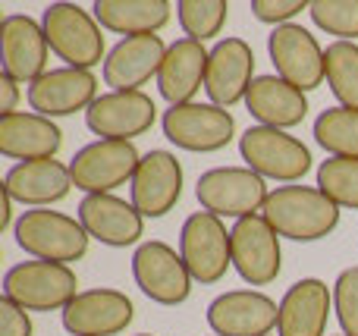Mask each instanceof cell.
Wrapping results in <instances>:
<instances>
[{
	"mask_svg": "<svg viewBox=\"0 0 358 336\" xmlns=\"http://www.w3.org/2000/svg\"><path fill=\"white\" fill-rule=\"evenodd\" d=\"M261 217L277 230L280 239L317 242L340 226V207L317 186H277L267 195Z\"/></svg>",
	"mask_w": 358,
	"mask_h": 336,
	"instance_id": "6da1fadb",
	"label": "cell"
},
{
	"mask_svg": "<svg viewBox=\"0 0 358 336\" xmlns=\"http://www.w3.org/2000/svg\"><path fill=\"white\" fill-rule=\"evenodd\" d=\"M16 245L31 255L35 261H54V264H73L85 258L92 236L79 217H69L63 211H50V207H35V211H22L13 226Z\"/></svg>",
	"mask_w": 358,
	"mask_h": 336,
	"instance_id": "7a4b0ae2",
	"label": "cell"
},
{
	"mask_svg": "<svg viewBox=\"0 0 358 336\" xmlns=\"http://www.w3.org/2000/svg\"><path fill=\"white\" fill-rule=\"evenodd\" d=\"M41 25L48 35L50 54L73 69H94L104 54V29L98 25L94 13L79 3H50L41 13Z\"/></svg>",
	"mask_w": 358,
	"mask_h": 336,
	"instance_id": "3957f363",
	"label": "cell"
},
{
	"mask_svg": "<svg viewBox=\"0 0 358 336\" xmlns=\"http://www.w3.org/2000/svg\"><path fill=\"white\" fill-rule=\"evenodd\" d=\"M239 154L248 170L261 180L286 182L296 186L311 170V151L302 138L289 136L286 129H271V126H248L239 136Z\"/></svg>",
	"mask_w": 358,
	"mask_h": 336,
	"instance_id": "277c9868",
	"label": "cell"
},
{
	"mask_svg": "<svg viewBox=\"0 0 358 336\" xmlns=\"http://www.w3.org/2000/svg\"><path fill=\"white\" fill-rule=\"evenodd\" d=\"M79 277L69 264L22 261L13 264L3 277V295L25 312H63L79 295Z\"/></svg>",
	"mask_w": 358,
	"mask_h": 336,
	"instance_id": "5b68a950",
	"label": "cell"
},
{
	"mask_svg": "<svg viewBox=\"0 0 358 336\" xmlns=\"http://www.w3.org/2000/svg\"><path fill=\"white\" fill-rule=\"evenodd\" d=\"M179 255L195 283L201 286L220 283L233 268V242L227 224L210 211L189 214L179 230Z\"/></svg>",
	"mask_w": 358,
	"mask_h": 336,
	"instance_id": "8992f818",
	"label": "cell"
},
{
	"mask_svg": "<svg viewBox=\"0 0 358 336\" xmlns=\"http://www.w3.org/2000/svg\"><path fill=\"white\" fill-rule=\"evenodd\" d=\"M267 180H261L248 167H214L204 170L195 182V198L201 211H210L217 217H252L261 214L267 201Z\"/></svg>",
	"mask_w": 358,
	"mask_h": 336,
	"instance_id": "52a82bcc",
	"label": "cell"
},
{
	"mask_svg": "<svg viewBox=\"0 0 358 336\" xmlns=\"http://www.w3.org/2000/svg\"><path fill=\"white\" fill-rule=\"evenodd\" d=\"M142 154L132 142H113V138H98L76 151L69 161L73 186L85 195H113V189L132 182Z\"/></svg>",
	"mask_w": 358,
	"mask_h": 336,
	"instance_id": "ba28073f",
	"label": "cell"
},
{
	"mask_svg": "<svg viewBox=\"0 0 358 336\" xmlns=\"http://www.w3.org/2000/svg\"><path fill=\"white\" fill-rule=\"evenodd\" d=\"M132 277L136 286L157 305H182L192 295V274L182 255L161 239H148L132 251Z\"/></svg>",
	"mask_w": 358,
	"mask_h": 336,
	"instance_id": "9c48e42d",
	"label": "cell"
},
{
	"mask_svg": "<svg viewBox=\"0 0 358 336\" xmlns=\"http://www.w3.org/2000/svg\"><path fill=\"white\" fill-rule=\"evenodd\" d=\"M167 142H173L182 151L195 154H214L223 151L236 138V119L229 110L217 104H201L192 101L182 107H170L161 119Z\"/></svg>",
	"mask_w": 358,
	"mask_h": 336,
	"instance_id": "30bf717a",
	"label": "cell"
},
{
	"mask_svg": "<svg viewBox=\"0 0 358 336\" xmlns=\"http://www.w3.org/2000/svg\"><path fill=\"white\" fill-rule=\"evenodd\" d=\"M229 242H233V268L248 286H267L280 277L283 270L280 236L261 214L236 220Z\"/></svg>",
	"mask_w": 358,
	"mask_h": 336,
	"instance_id": "8fae6325",
	"label": "cell"
},
{
	"mask_svg": "<svg viewBox=\"0 0 358 336\" xmlns=\"http://www.w3.org/2000/svg\"><path fill=\"white\" fill-rule=\"evenodd\" d=\"M267 54H271V63L280 79L296 85L299 92H315V88L327 79L324 48L317 44V38L299 22L273 29L271 35H267Z\"/></svg>",
	"mask_w": 358,
	"mask_h": 336,
	"instance_id": "7c38bea8",
	"label": "cell"
},
{
	"mask_svg": "<svg viewBox=\"0 0 358 336\" xmlns=\"http://www.w3.org/2000/svg\"><path fill=\"white\" fill-rule=\"evenodd\" d=\"M280 321V302L261 289H229L208 305L214 336H271Z\"/></svg>",
	"mask_w": 358,
	"mask_h": 336,
	"instance_id": "4fadbf2b",
	"label": "cell"
},
{
	"mask_svg": "<svg viewBox=\"0 0 358 336\" xmlns=\"http://www.w3.org/2000/svg\"><path fill=\"white\" fill-rule=\"evenodd\" d=\"M157 123V104L145 92H107L85 110V126L98 138L132 142Z\"/></svg>",
	"mask_w": 358,
	"mask_h": 336,
	"instance_id": "5bb4252c",
	"label": "cell"
},
{
	"mask_svg": "<svg viewBox=\"0 0 358 336\" xmlns=\"http://www.w3.org/2000/svg\"><path fill=\"white\" fill-rule=\"evenodd\" d=\"M136 318V305L126 293L110 286L82 289L63 308V327L73 336H117Z\"/></svg>",
	"mask_w": 358,
	"mask_h": 336,
	"instance_id": "9a60e30c",
	"label": "cell"
},
{
	"mask_svg": "<svg viewBox=\"0 0 358 336\" xmlns=\"http://www.w3.org/2000/svg\"><path fill=\"white\" fill-rule=\"evenodd\" d=\"M0 57L3 73L16 82H38L48 73L50 44L44 35V25L25 13H6L0 22Z\"/></svg>",
	"mask_w": 358,
	"mask_h": 336,
	"instance_id": "2e32d148",
	"label": "cell"
},
{
	"mask_svg": "<svg viewBox=\"0 0 358 336\" xmlns=\"http://www.w3.org/2000/svg\"><path fill=\"white\" fill-rule=\"evenodd\" d=\"M98 98V75L92 69H48L41 79L29 85V107L48 119L88 110Z\"/></svg>",
	"mask_w": 358,
	"mask_h": 336,
	"instance_id": "e0dca14e",
	"label": "cell"
},
{
	"mask_svg": "<svg viewBox=\"0 0 358 336\" xmlns=\"http://www.w3.org/2000/svg\"><path fill=\"white\" fill-rule=\"evenodd\" d=\"M255 75V50L245 38H223L210 48L208 60V79H204V92H208L210 104L236 107L239 101H245Z\"/></svg>",
	"mask_w": 358,
	"mask_h": 336,
	"instance_id": "ac0fdd59",
	"label": "cell"
},
{
	"mask_svg": "<svg viewBox=\"0 0 358 336\" xmlns=\"http://www.w3.org/2000/svg\"><path fill=\"white\" fill-rule=\"evenodd\" d=\"M132 205L142 217H164L179 205L182 198V163L176 161L173 151L155 148L142 154L136 176H132Z\"/></svg>",
	"mask_w": 358,
	"mask_h": 336,
	"instance_id": "d6986e66",
	"label": "cell"
},
{
	"mask_svg": "<svg viewBox=\"0 0 358 336\" xmlns=\"http://www.w3.org/2000/svg\"><path fill=\"white\" fill-rule=\"evenodd\" d=\"M76 217L85 226L88 236L98 239L107 249H126L145 236V217L132 201L120 198V195H85L79 201Z\"/></svg>",
	"mask_w": 358,
	"mask_h": 336,
	"instance_id": "ffe728a7",
	"label": "cell"
},
{
	"mask_svg": "<svg viewBox=\"0 0 358 336\" xmlns=\"http://www.w3.org/2000/svg\"><path fill=\"white\" fill-rule=\"evenodd\" d=\"M167 48L170 44H164L161 35H132L117 41L104 60V85H110V92H142V85L157 79Z\"/></svg>",
	"mask_w": 358,
	"mask_h": 336,
	"instance_id": "44dd1931",
	"label": "cell"
},
{
	"mask_svg": "<svg viewBox=\"0 0 358 336\" xmlns=\"http://www.w3.org/2000/svg\"><path fill=\"white\" fill-rule=\"evenodd\" d=\"M334 312V289L317 277L296 280L280 299L277 336H327V321Z\"/></svg>",
	"mask_w": 358,
	"mask_h": 336,
	"instance_id": "7402d4cb",
	"label": "cell"
},
{
	"mask_svg": "<svg viewBox=\"0 0 358 336\" xmlns=\"http://www.w3.org/2000/svg\"><path fill=\"white\" fill-rule=\"evenodd\" d=\"M3 189L16 205L35 211V207H50L66 198L73 189V173H69V163L57 161V157L13 163L3 176Z\"/></svg>",
	"mask_w": 358,
	"mask_h": 336,
	"instance_id": "603a6c76",
	"label": "cell"
},
{
	"mask_svg": "<svg viewBox=\"0 0 358 336\" xmlns=\"http://www.w3.org/2000/svg\"><path fill=\"white\" fill-rule=\"evenodd\" d=\"M208 60H210V50L201 41L176 38L167 48V57H164L161 73H157L161 98L170 107L192 104L195 94L204 88V79H208Z\"/></svg>",
	"mask_w": 358,
	"mask_h": 336,
	"instance_id": "cb8c5ba5",
	"label": "cell"
},
{
	"mask_svg": "<svg viewBox=\"0 0 358 336\" xmlns=\"http://www.w3.org/2000/svg\"><path fill=\"white\" fill-rule=\"evenodd\" d=\"M63 145V129L35 110L0 117V154L10 161H48Z\"/></svg>",
	"mask_w": 358,
	"mask_h": 336,
	"instance_id": "d4e9b609",
	"label": "cell"
},
{
	"mask_svg": "<svg viewBox=\"0 0 358 336\" xmlns=\"http://www.w3.org/2000/svg\"><path fill=\"white\" fill-rule=\"evenodd\" d=\"M245 107L258 126H271V129H292L308 117V98L289 85L286 79L273 75H258L245 94Z\"/></svg>",
	"mask_w": 358,
	"mask_h": 336,
	"instance_id": "484cf974",
	"label": "cell"
},
{
	"mask_svg": "<svg viewBox=\"0 0 358 336\" xmlns=\"http://www.w3.org/2000/svg\"><path fill=\"white\" fill-rule=\"evenodd\" d=\"M92 13L101 29L123 38L157 35L173 19V6L167 0H98Z\"/></svg>",
	"mask_w": 358,
	"mask_h": 336,
	"instance_id": "4316f807",
	"label": "cell"
},
{
	"mask_svg": "<svg viewBox=\"0 0 358 336\" xmlns=\"http://www.w3.org/2000/svg\"><path fill=\"white\" fill-rule=\"evenodd\" d=\"M324 69L327 85L340 107L358 110V44L355 41H334L324 48Z\"/></svg>",
	"mask_w": 358,
	"mask_h": 336,
	"instance_id": "83f0119b",
	"label": "cell"
},
{
	"mask_svg": "<svg viewBox=\"0 0 358 336\" xmlns=\"http://www.w3.org/2000/svg\"><path fill=\"white\" fill-rule=\"evenodd\" d=\"M315 142L330 157H355L358 161V110L327 107L315 119Z\"/></svg>",
	"mask_w": 358,
	"mask_h": 336,
	"instance_id": "f1b7e54d",
	"label": "cell"
},
{
	"mask_svg": "<svg viewBox=\"0 0 358 336\" xmlns=\"http://www.w3.org/2000/svg\"><path fill=\"white\" fill-rule=\"evenodd\" d=\"M176 19L185 38L204 44L223 31V25L229 19V3L227 0H179Z\"/></svg>",
	"mask_w": 358,
	"mask_h": 336,
	"instance_id": "f546056e",
	"label": "cell"
},
{
	"mask_svg": "<svg viewBox=\"0 0 358 336\" xmlns=\"http://www.w3.org/2000/svg\"><path fill=\"white\" fill-rule=\"evenodd\" d=\"M317 189L336 207L358 211V161L355 157H327L317 167Z\"/></svg>",
	"mask_w": 358,
	"mask_h": 336,
	"instance_id": "4dcf8cb0",
	"label": "cell"
},
{
	"mask_svg": "<svg viewBox=\"0 0 358 336\" xmlns=\"http://www.w3.org/2000/svg\"><path fill=\"white\" fill-rule=\"evenodd\" d=\"M311 22L336 41H358V0H311Z\"/></svg>",
	"mask_w": 358,
	"mask_h": 336,
	"instance_id": "1f68e13d",
	"label": "cell"
},
{
	"mask_svg": "<svg viewBox=\"0 0 358 336\" xmlns=\"http://www.w3.org/2000/svg\"><path fill=\"white\" fill-rule=\"evenodd\" d=\"M334 312L340 321L343 333L358 336V264L340 270L334 283Z\"/></svg>",
	"mask_w": 358,
	"mask_h": 336,
	"instance_id": "d6a6232c",
	"label": "cell"
},
{
	"mask_svg": "<svg viewBox=\"0 0 358 336\" xmlns=\"http://www.w3.org/2000/svg\"><path fill=\"white\" fill-rule=\"evenodd\" d=\"M308 0H252V16L273 29L289 25L302 10H308Z\"/></svg>",
	"mask_w": 358,
	"mask_h": 336,
	"instance_id": "836d02e7",
	"label": "cell"
},
{
	"mask_svg": "<svg viewBox=\"0 0 358 336\" xmlns=\"http://www.w3.org/2000/svg\"><path fill=\"white\" fill-rule=\"evenodd\" d=\"M0 336H35L29 312L6 295L0 299Z\"/></svg>",
	"mask_w": 358,
	"mask_h": 336,
	"instance_id": "e575fe53",
	"label": "cell"
},
{
	"mask_svg": "<svg viewBox=\"0 0 358 336\" xmlns=\"http://www.w3.org/2000/svg\"><path fill=\"white\" fill-rule=\"evenodd\" d=\"M19 82L13 75H0V117H10V113H19Z\"/></svg>",
	"mask_w": 358,
	"mask_h": 336,
	"instance_id": "d590c367",
	"label": "cell"
},
{
	"mask_svg": "<svg viewBox=\"0 0 358 336\" xmlns=\"http://www.w3.org/2000/svg\"><path fill=\"white\" fill-rule=\"evenodd\" d=\"M13 205L16 201L6 195V189H3V205H0V230H10V226H16L13 224Z\"/></svg>",
	"mask_w": 358,
	"mask_h": 336,
	"instance_id": "8d00e7d4",
	"label": "cell"
},
{
	"mask_svg": "<svg viewBox=\"0 0 358 336\" xmlns=\"http://www.w3.org/2000/svg\"><path fill=\"white\" fill-rule=\"evenodd\" d=\"M138 336H155V333H138Z\"/></svg>",
	"mask_w": 358,
	"mask_h": 336,
	"instance_id": "74e56055",
	"label": "cell"
},
{
	"mask_svg": "<svg viewBox=\"0 0 358 336\" xmlns=\"http://www.w3.org/2000/svg\"><path fill=\"white\" fill-rule=\"evenodd\" d=\"M340 336H346V333H340Z\"/></svg>",
	"mask_w": 358,
	"mask_h": 336,
	"instance_id": "f35d334b",
	"label": "cell"
}]
</instances>
